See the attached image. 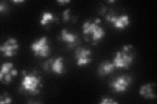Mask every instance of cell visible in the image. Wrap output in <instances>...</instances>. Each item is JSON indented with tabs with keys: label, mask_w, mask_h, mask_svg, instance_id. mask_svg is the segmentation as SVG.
Listing matches in <instances>:
<instances>
[{
	"label": "cell",
	"mask_w": 157,
	"mask_h": 104,
	"mask_svg": "<svg viewBox=\"0 0 157 104\" xmlns=\"http://www.w3.org/2000/svg\"><path fill=\"white\" fill-rule=\"evenodd\" d=\"M132 83V77L128 75H122L113 79L109 86L115 92H124L130 87Z\"/></svg>",
	"instance_id": "cell-6"
},
{
	"label": "cell",
	"mask_w": 157,
	"mask_h": 104,
	"mask_svg": "<svg viewBox=\"0 0 157 104\" xmlns=\"http://www.w3.org/2000/svg\"><path fill=\"white\" fill-rule=\"evenodd\" d=\"M63 20L64 22H68L71 20V14H70V9H67L62 13Z\"/></svg>",
	"instance_id": "cell-16"
},
{
	"label": "cell",
	"mask_w": 157,
	"mask_h": 104,
	"mask_svg": "<svg viewBox=\"0 0 157 104\" xmlns=\"http://www.w3.org/2000/svg\"><path fill=\"white\" fill-rule=\"evenodd\" d=\"M100 23V20L96 18L94 20H88L82 25V33L85 36V40L90 41L93 45L99 42L105 36V31Z\"/></svg>",
	"instance_id": "cell-1"
},
{
	"label": "cell",
	"mask_w": 157,
	"mask_h": 104,
	"mask_svg": "<svg viewBox=\"0 0 157 104\" xmlns=\"http://www.w3.org/2000/svg\"><path fill=\"white\" fill-rule=\"evenodd\" d=\"M11 102H12V99L7 93L4 94L3 95L1 96V97H0V103H1L2 104L10 103Z\"/></svg>",
	"instance_id": "cell-15"
},
{
	"label": "cell",
	"mask_w": 157,
	"mask_h": 104,
	"mask_svg": "<svg viewBox=\"0 0 157 104\" xmlns=\"http://www.w3.org/2000/svg\"><path fill=\"white\" fill-rule=\"evenodd\" d=\"M23 74L24 76L21 82V90L32 95H37L42 87L41 77L37 72L29 73L24 72Z\"/></svg>",
	"instance_id": "cell-3"
},
{
	"label": "cell",
	"mask_w": 157,
	"mask_h": 104,
	"mask_svg": "<svg viewBox=\"0 0 157 104\" xmlns=\"http://www.w3.org/2000/svg\"><path fill=\"white\" fill-rule=\"evenodd\" d=\"M100 103L101 104H111V103H117V102L114 101L113 99H112L111 98L105 96L101 99Z\"/></svg>",
	"instance_id": "cell-17"
},
{
	"label": "cell",
	"mask_w": 157,
	"mask_h": 104,
	"mask_svg": "<svg viewBox=\"0 0 157 104\" xmlns=\"http://www.w3.org/2000/svg\"><path fill=\"white\" fill-rule=\"evenodd\" d=\"M43 68L47 72H53L58 75H62L66 72L64 59L62 57L49 59L43 63Z\"/></svg>",
	"instance_id": "cell-5"
},
{
	"label": "cell",
	"mask_w": 157,
	"mask_h": 104,
	"mask_svg": "<svg viewBox=\"0 0 157 104\" xmlns=\"http://www.w3.org/2000/svg\"><path fill=\"white\" fill-rule=\"evenodd\" d=\"M140 95L145 99H155L156 97L155 92V84L147 83L142 85L139 91Z\"/></svg>",
	"instance_id": "cell-12"
},
{
	"label": "cell",
	"mask_w": 157,
	"mask_h": 104,
	"mask_svg": "<svg viewBox=\"0 0 157 104\" xmlns=\"http://www.w3.org/2000/svg\"><path fill=\"white\" fill-rule=\"evenodd\" d=\"M55 17L50 12L45 11L43 12L41 18L40 20V24L41 26H47L55 21Z\"/></svg>",
	"instance_id": "cell-14"
},
{
	"label": "cell",
	"mask_w": 157,
	"mask_h": 104,
	"mask_svg": "<svg viewBox=\"0 0 157 104\" xmlns=\"http://www.w3.org/2000/svg\"><path fill=\"white\" fill-rule=\"evenodd\" d=\"M134 50L132 45H125L117 52L113 59L115 68L129 69L134 60Z\"/></svg>",
	"instance_id": "cell-2"
},
{
	"label": "cell",
	"mask_w": 157,
	"mask_h": 104,
	"mask_svg": "<svg viewBox=\"0 0 157 104\" xmlns=\"http://www.w3.org/2000/svg\"><path fill=\"white\" fill-rule=\"evenodd\" d=\"M19 44L17 39L14 38H9L0 46V50L6 57H13L15 56L18 52Z\"/></svg>",
	"instance_id": "cell-10"
},
{
	"label": "cell",
	"mask_w": 157,
	"mask_h": 104,
	"mask_svg": "<svg viewBox=\"0 0 157 104\" xmlns=\"http://www.w3.org/2000/svg\"><path fill=\"white\" fill-rule=\"evenodd\" d=\"M17 74L18 71L14 68L12 63H4L2 64L0 70V81L3 84L8 85L11 83L13 79Z\"/></svg>",
	"instance_id": "cell-7"
},
{
	"label": "cell",
	"mask_w": 157,
	"mask_h": 104,
	"mask_svg": "<svg viewBox=\"0 0 157 104\" xmlns=\"http://www.w3.org/2000/svg\"><path fill=\"white\" fill-rule=\"evenodd\" d=\"M59 38L66 43L68 48H70L77 46L80 43V40L77 34L74 33L69 31L66 29H63L61 31Z\"/></svg>",
	"instance_id": "cell-11"
},
{
	"label": "cell",
	"mask_w": 157,
	"mask_h": 104,
	"mask_svg": "<svg viewBox=\"0 0 157 104\" xmlns=\"http://www.w3.org/2000/svg\"><path fill=\"white\" fill-rule=\"evenodd\" d=\"M4 5H3V3H1V4H0V11H1L2 13L4 11V9H6V7L4 6Z\"/></svg>",
	"instance_id": "cell-19"
},
{
	"label": "cell",
	"mask_w": 157,
	"mask_h": 104,
	"mask_svg": "<svg viewBox=\"0 0 157 104\" xmlns=\"http://www.w3.org/2000/svg\"><path fill=\"white\" fill-rule=\"evenodd\" d=\"M34 56L40 57H47L51 53V47L46 37L38 38L30 46Z\"/></svg>",
	"instance_id": "cell-4"
},
{
	"label": "cell",
	"mask_w": 157,
	"mask_h": 104,
	"mask_svg": "<svg viewBox=\"0 0 157 104\" xmlns=\"http://www.w3.org/2000/svg\"><path fill=\"white\" fill-rule=\"evenodd\" d=\"M75 58L77 66L87 65L92 61L91 49L82 46L77 47L75 51Z\"/></svg>",
	"instance_id": "cell-8"
},
{
	"label": "cell",
	"mask_w": 157,
	"mask_h": 104,
	"mask_svg": "<svg viewBox=\"0 0 157 104\" xmlns=\"http://www.w3.org/2000/svg\"><path fill=\"white\" fill-rule=\"evenodd\" d=\"M69 2H70V1H68V0H63V1L62 0H60V1H58V3H60L62 5H64L66 3H67Z\"/></svg>",
	"instance_id": "cell-18"
},
{
	"label": "cell",
	"mask_w": 157,
	"mask_h": 104,
	"mask_svg": "<svg viewBox=\"0 0 157 104\" xmlns=\"http://www.w3.org/2000/svg\"><path fill=\"white\" fill-rule=\"evenodd\" d=\"M107 21L111 22L113 27L118 29H124L130 24L129 17L126 14L115 15L113 14H107L105 16Z\"/></svg>",
	"instance_id": "cell-9"
},
{
	"label": "cell",
	"mask_w": 157,
	"mask_h": 104,
	"mask_svg": "<svg viewBox=\"0 0 157 104\" xmlns=\"http://www.w3.org/2000/svg\"><path fill=\"white\" fill-rule=\"evenodd\" d=\"M115 66L113 63L109 61L102 62L98 68V73L101 76H105L109 75L115 70Z\"/></svg>",
	"instance_id": "cell-13"
},
{
	"label": "cell",
	"mask_w": 157,
	"mask_h": 104,
	"mask_svg": "<svg viewBox=\"0 0 157 104\" xmlns=\"http://www.w3.org/2000/svg\"><path fill=\"white\" fill-rule=\"evenodd\" d=\"M13 2L14 3H22V2H24V1H21V0H20V1H13Z\"/></svg>",
	"instance_id": "cell-20"
}]
</instances>
